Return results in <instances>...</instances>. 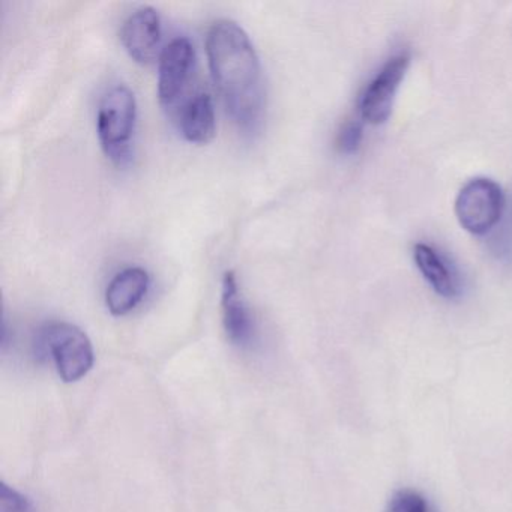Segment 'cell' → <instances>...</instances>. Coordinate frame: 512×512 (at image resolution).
I'll return each instance as SVG.
<instances>
[{
	"mask_svg": "<svg viewBox=\"0 0 512 512\" xmlns=\"http://www.w3.org/2000/svg\"><path fill=\"white\" fill-rule=\"evenodd\" d=\"M505 196L499 184L478 178L464 185L455 200V215L463 229L473 235L490 232L502 217Z\"/></svg>",
	"mask_w": 512,
	"mask_h": 512,
	"instance_id": "5",
	"label": "cell"
},
{
	"mask_svg": "<svg viewBox=\"0 0 512 512\" xmlns=\"http://www.w3.org/2000/svg\"><path fill=\"white\" fill-rule=\"evenodd\" d=\"M41 340L52 353L56 370L64 382H79L94 367V347L79 326L68 322L49 323L43 329Z\"/></svg>",
	"mask_w": 512,
	"mask_h": 512,
	"instance_id": "4",
	"label": "cell"
},
{
	"mask_svg": "<svg viewBox=\"0 0 512 512\" xmlns=\"http://www.w3.org/2000/svg\"><path fill=\"white\" fill-rule=\"evenodd\" d=\"M386 512H437L430 500L419 491L400 490L389 500Z\"/></svg>",
	"mask_w": 512,
	"mask_h": 512,
	"instance_id": "12",
	"label": "cell"
},
{
	"mask_svg": "<svg viewBox=\"0 0 512 512\" xmlns=\"http://www.w3.org/2000/svg\"><path fill=\"white\" fill-rule=\"evenodd\" d=\"M206 55L230 118L242 130H253L262 116L265 89L259 55L247 32L233 20H217L206 35Z\"/></svg>",
	"mask_w": 512,
	"mask_h": 512,
	"instance_id": "1",
	"label": "cell"
},
{
	"mask_svg": "<svg viewBox=\"0 0 512 512\" xmlns=\"http://www.w3.org/2000/svg\"><path fill=\"white\" fill-rule=\"evenodd\" d=\"M34 503L25 494L0 482V512H35Z\"/></svg>",
	"mask_w": 512,
	"mask_h": 512,
	"instance_id": "13",
	"label": "cell"
},
{
	"mask_svg": "<svg viewBox=\"0 0 512 512\" xmlns=\"http://www.w3.org/2000/svg\"><path fill=\"white\" fill-rule=\"evenodd\" d=\"M221 307L227 337L235 346H250L254 338V320L239 293L235 272L227 271L221 286Z\"/></svg>",
	"mask_w": 512,
	"mask_h": 512,
	"instance_id": "9",
	"label": "cell"
},
{
	"mask_svg": "<svg viewBox=\"0 0 512 512\" xmlns=\"http://www.w3.org/2000/svg\"><path fill=\"white\" fill-rule=\"evenodd\" d=\"M136 119V97L128 86H113L101 98L97 115L98 139L107 157L115 163L124 164L130 160Z\"/></svg>",
	"mask_w": 512,
	"mask_h": 512,
	"instance_id": "2",
	"label": "cell"
},
{
	"mask_svg": "<svg viewBox=\"0 0 512 512\" xmlns=\"http://www.w3.org/2000/svg\"><path fill=\"white\" fill-rule=\"evenodd\" d=\"M409 64V53H401L386 62L385 67L374 77L373 82L365 89L359 106L365 122L380 125L388 121L394 106L395 94L406 76Z\"/></svg>",
	"mask_w": 512,
	"mask_h": 512,
	"instance_id": "6",
	"label": "cell"
},
{
	"mask_svg": "<svg viewBox=\"0 0 512 512\" xmlns=\"http://www.w3.org/2000/svg\"><path fill=\"white\" fill-rule=\"evenodd\" d=\"M196 70V50L187 37H178L170 41L161 50L158 61V98L161 106L175 115L191 91V82Z\"/></svg>",
	"mask_w": 512,
	"mask_h": 512,
	"instance_id": "3",
	"label": "cell"
},
{
	"mask_svg": "<svg viewBox=\"0 0 512 512\" xmlns=\"http://www.w3.org/2000/svg\"><path fill=\"white\" fill-rule=\"evenodd\" d=\"M173 116L178 122L182 136L188 142L206 145L214 139L215 130H217L214 101L203 89H197L181 104Z\"/></svg>",
	"mask_w": 512,
	"mask_h": 512,
	"instance_id": "8",
	"label": "cell"
},
{
	"mask_svg": "<svg viewBox=\"0 0 512 512\" xmlns=\"http://www.w3.org/2000/svg\"><path fill=\"white\" fill-rule=\"evenodd\" d=\"M362 142V125L356 121L347 122L337 136L338 151L353 154L358 151Z\"/></svg>",
	"mask_w": 512,
	"mask_h": 512,
	"instance_id": "14",
	"label": "cell"
},
{
	"mask_svg": "<svg viewBox=\"0 0 512 512\" xmlns=\"http://www.w3.org/2000/svg\"><path fill=\"white\" fill-rule=\"evenodd\" d=\"M121 43L137 64H154L161 55V19L158 11L148 5L133 11L122 23Z\"/></svg>",
	"mask_w": 512,
	"mask_h": 512,
	"instance_id": "7",
	"label": "cell"
},
{
	"mask_svg": "<svg viewBox=\"0 0 512 512\" xmlns=\"http://www.w3.org/2000/svg\"><path fill=\"white\" fill-rule=\"evenodd\" d=\"M413 257H415L419 271L437 295L446 299H454L460 295V283H458L457 275L430 245H415Z\"/></svg>",
	"mask_w": 512,
	"mask_h": 512,
	"instance_id": "11",
	"label": "cell"
},
{
	"mask_svg": "<svg viewBox=\"0 0 512 512\" xmlns=\"http://www.w3.org/2000/svg\"><path fill=\"white\" fill-rule=\"evenodd\" d=\"M151 278L139 266L118 272L106 290V305L113 316H125L133 311L148 293Z\"/></svg>",
	"mask_w": 512,
	"mask_h": 512,
	"instance_id": "10",
	"label": "cell"
}]
</instances>
